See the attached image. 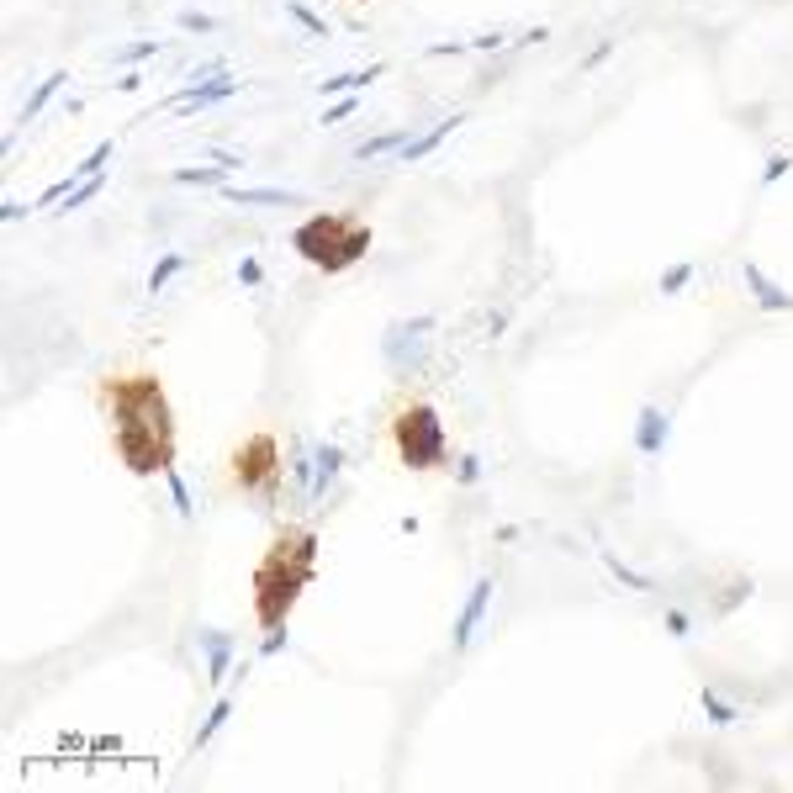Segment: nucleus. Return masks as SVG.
Here are the masks:
<instances>
[{"mask_svg": "<svg viewBox=\"0 0 793 793\" xmlns=\"http://www.w3.org/2000/svg\"><path fill=\"white\" fill-rule=\"evenodd\" d=\"M265 656H275V651H286V624L280 630H265V645H259Z\"/></svg>", "mask_w": 793, "mask_h": 793, "instance_id": "nucleus-28", "label": "nucleus"}, {"mask_svg": "<svg viewBox=\"0 0 793 793\" xmlns=\"http://www.w3.org/2000/svg\"><path fill=\"white\" fill-rule=\"evenodd\" d=\"M159 54V43H127V48H117V69H132V64H143Z\"/></svg>", "mask_w": 793, "mask_h": 793, "instance_id": "nucleus-24", "label": "nucleus"}, {"mask_svg": "<svg viewBox=\"0 0 793 793\" xmlns=\"http://www.w3.org/2000/svg\"><path fill=\"white\" fill-rule=\"evenodd\" d=\"M318 577V529L312 524H280L254 566V619L259 630H280L302 592Z\"/></svg>", "mask_w": 793, "mask_h": 793, "instance_id": "nucleus-2", "label": "nucleus"}, {"mask_svg": "<svg viewBox=\"0 0 793 793\" xmlns=\"http://www.w3.org/2000/svg\"><path fill=\"white\" fill-rule=\"evenodd\" d=\"M170 181H175V185H212V191H222V185H228V170H201V164H191V170H170Z\"/></svg>", "mask_w": 793, "mask_h": 793, "instance_id": "nucleus-19", "label": "nucleus"}, {"mask_svg": "<svg viewBox=\"0 0 793 793\" xmlns=\"http://www.w3.org/2000/svg\"><path fill=\"white\" fill-rule=\"evenodd\" d=\"M217 196L228 207H302L297 191H275V185H222Z\"/></svg>", "mask_w": 793, "mask_h": 793, "instance_id": "nucleus-8", "label": "nucleus"}, {"mask_svg": "<svg viewBox=\"0 0 793 793\" xmlns=\"http://www.w3.org/2000/svg\"><path fill=\"white\" fill-rule=\"evenodd\" d=\"M661 439H667V418H661L656 407H645V413H641V450H645V455H656Z\"/></svg>", "mask_w": 793, "mask_h": 793, "instance_id": "nucleus-17", "label": "nucleus"}, {"mask_svg": "<svg viewBox=\"0 0 793 793\" xmlns=\"http://www.w3.org/2000/svg\"><path fill=\"white\" fill-rule=\"evenodd\" d=\"M228 720H233V693H217V703L207 709V720H201V730H196V751H201V746H212V735L222 730Z\"/></svg>", "mask_w": 793, "mask_h": 793, "instance_id": "nucleus-12", "label": "nucleus"}, {"mask_svg": "<svg viewBox=\"0 0 793 793\" xmlns=\"http://www.w3.org/2000/svg\"><path fill=\"white\" fill-rule=\"evenodd\" d=\"M64 85H69V69H54V74H48V80H43V85H37V91L27 95V106H22L16 127H32V122H37V117H43V106H48V101H54V95H59Z\"/></svg>", "mask_w": 793, "mask_h": 793, "instance_id": "nucleus-11", "label": "nucleus"}, {"mask_svg": "<svg viewBox=\"0 0 793 793\" xmlns=\"http://www.w3.org/2000/svg\"><path fill=\"white\" fill-rule=\"evenodd\" d=\"M280 476H286V460H280V439H275L270 428H254L249 439L233 445V455H228V487L233 492L259 497V503H275Z\"/></svg>", "mask_w": 793, "mask_h": 793, "instance_id": "nucleus-5", "label": "nucleus"}, {"mask_svg": "<svg viewBox=\"0 0 793 793\" xmlns=\"http://www.w3.org/2000/svg\"><path fill=\"white\" fill-rule=\"evenodd\" d=\"M112 153H117V138H106V143H95V149L85 153V159H80V164H74L69 175H74V181H91V175H101V170H106V159H112Z\"/></svg>", "mask_w": 793, "mask_h": 793, "instance_id": "nucleus-16", "label": "nucleus"}, {"mask_svg": "<svg viewBox=\"0 0 793 793\" xmlns=\"http://www.w3.org/2000/svg\"><path fill=\"white\" fill-rule=\"evenodd\" d=\"M27 212H37V207H22V201H5V207H0V217H5V222H22Z\"/></svg>", "mask_w": 793, "mask_h": 793, "instance_id": "nucleus-29", "label": "nucleus"}, {"mask_svg": "<svg viewBox=\"0 0 793 793\" xmlns=\"http://www.w3.org/2000/svg\"><path fill=\"white\" fill-rule=\"evenodd\" d=\"M181 27H185V32H212L217 22H212V16H201V11H185V16H181Z\"/></svg>", "mask_w": 793, "mask_h": 793, "instance_id": "nucleus-27", "label": "nucleus"}, {"mask_svg": "<svg viewBox=\"0 0 793 793\" xmlns=\"http://www.w3.org/2000/svg\"><path fill=\"white\" fill-rule=\"evenodd\" d=\"M407 138L402 132H381V138H366L360 149H355V159H376V153H387V149H402Z\"/></svg>", "mask_w": 793, "mask_h": 793, "instance_id": "nucleus-23", "label": "nucleus"}, {"mask_svg": "<svg viewBox=\"0 0 793 793\" xmlns=\"http://www.w3.org/2000/svg\"><path fill=\"white\" fill-rule=\"evenodd\" d=\"M487 598H492V577H482L476 587H471V598H465V609H460V619H455V645H471V630L482 624Z\"/></svg>", "mask_w": 793, "mask_h": 793, "instance_id": "nucleus-10", "label": "nucleus"}, {"mask_svg": "<svg viewBox=\"0 0 793 793\" xmlns=\"http://www.w3.org/2000/svg\"><path fill=\"white\" fill-rule=\"evenodd\" d=\"M746 275H751V286H757V302H762V307H778V312H788V307H793V297H783V291H778V286H772L762 270H746Z\"/></svg>", "mask_w": 793, "mask_h": 793, "instance_id": "nucleus-20", "label": "nucleus"}, {"mask_svg": "<svg viewBox=\"0 0 793 793\" xmlns=\"http://www.w3.org/2000/svg\"><path fill=\"white\" fill-rule=\"evenodd\" d=\"M370 80H381V64H370V69H349V74H328L318 91H323V95H344V91H360V85H370Z\"/></svg>", "mask_w": 793, "mask_h": 793, "instance_id": "nucleus-13", "label": "nucleus"}, {"mask_svg": "<svg viewBox=\"0 0 793 793\" xmlns=\"http://www.w3.org/2000/svg\"><path fill=\"white\" fill-rule=\"evenodd\" d=\"M181 270H185V254H159V265L149 270V297H159V291H164V286H170Z\"/></svg>", "mask_w": 793, "mask_h": 793, "instance_id": "nucleus-18", "label": "nucleus"}, {"mask_svg": "<svg viewBox=\"0 0 793 793\" xmlns=\"http://www.w3.org/2000/svg\"><path fill=\"white\" fill-rule=\"evenodd\" d=\"M338 471H344V450L338 445H312V492H307V503H323Z\"/></svg>", "mask_w": 793, "mask_h": 793, "instance_id": "nucleus-9", "label": "nucleus"}, {"mask_svg": "<svg viewBox=\"0 0 793 793\" xmlns=\"http://www.w3.org/2000/svg\"><path fill=\"white\" fill-rule=\"evenodd\" d=\"M387 439H392V455L407 465V471H439L450 465V434H445V418L439 407L428 402L424 392H402L387 418Z\"/></svg>", "mask_w": 793, "mask_h": 793, "instance_id": "nucleus-4", "label": "nucleus"}, {"mask_svg": "<svg viewBox=\"0 0 793 793\" xmlns=\"http://www.w3.org/2000/svg\"><path fill=\"white\" fill-rule=\"evenodd\" d=\"M286 16H291V22H302V27L312 32V37H328V22H323V16H312L302 0H286Z\"/></svg>", "mask_w": 793, "mask_h": 793, "instance_id": "nucleus-22", "label": "nucleus"}, {"mask_svg": "<svg viewBox=\"0 0 793 793\" xmlns=\"http://www.w3.org/2000/svg\"><path fill=\"white\" fill-rule=\"evenodd\" d=\"M95 402L112 428V450L132 476H164L181 455V428L170 392L153 370H112L101 376Z\"/></svg>", "mask_w": 793, "mask_h": 793, "instance_id": "nucleus-1", "label": "nucleus"}, {"mask_svg": "<svg viewBox=\"0 0 793 793\" xmlns=\"http://www.w3.org/2000/svg\"><path fill=\"white\" fill-rule=\"evenodd\" d=\"M239 280H244V286H259V280H265V265H259L254 254H244V259H239Z\"/></svg>", "mask_w": 793, "mask_h": 793, "instance_id": "nucleus-25", "label": "nucleus"}, {"mask_svg": "<svg viewBox=\"0 0 793 793\" xmlns=\"http://www.w3.org/2000/svg\"><path fill=\"white\" fill-rule=\"evenodd\" d=\"M370 244H376V233H370L366 217H355V212H312L307 222H297V233H291V249L323 275L355 270V265L370 254Z\"/></svg>", "mask_w": 793, "mask_h": 793, "instance_id": "nucleus-3", "label": "nucleus"}, {"mask_svg": "<svg viewBox=\"0 0 793 793\" xmlns=\"http://www.w3.org/2000/svg\"><path fill=\"white\" fill-rule=\"evenodd\" d=\"M164 487H170V503H175V514H181L185 524L196 519V497H191V487H185V476L175 471V465L164 471Z\"/></svg>", "mask_w": 793, "mask_h": 793, "instance_id": "nucleus-15", "label": "nucleus"}, {"mask_svg": "<svg viewBox=\"0 0 793 793\" xmlns=\"http://www.w3.org/2000/svg\"><path fill=\"white\" fill-rule=\"evenodd\" d=\"M286 471H291V482H297V497H307V492H312V445H302V439H297V445H291V465H286Z\"/></svg>", "mask_w": 793, "mask_h": 793, "instance_id": "nucleus-14", "label": "nucleus"}, {"mask_svg": "<svg viewBox=\"0 0 793 793\" xmlns=\"http://www.w3.org/2000/svg\"><path fill=\"white\" fill-rule=\"evenodd\" d=\"M196 645H201V661H207V682H212V688H222V682H228V671H233V651H239V641H233L228 630L201 624V630H196Z\"/></svg>", "mask_w": 793, "mask_h": 793, "instance_id": "nucleus-7", "label": "nucleus"}, {"mask_svg": "<svg viewBox=\"0 0 793 793\" xmlns=\"http://www.w3.org/2000/svg\"><path fill=\"white\" fill-rule=\"evenodd\" d=\"M355 106H360L355 95H349V101H338V106H328V112H323V127H334V122H344V117H355Z\"/></svg>", "mask_w": 793, "mask_h": 793, "instance_id": "nucleus-26", "label": "nucleus"}, {"mask_svg": "<svg viewBox=\"0 0 793 793\" xmlns=\"http://www.w3.org/2000/svg\"><path fill=\"white\" fill-rule=\"evenodd\" d=\"M244 91L239 85V74H207V80H196V85H185V91H175L170 101H164V112H175V117H196L201 106H217V101H233V95Z\"/></svg>", "mask_w": 793, "mask_h": 793, "instance_id": "nucleus-6", "label": "nucleus"}, {"mask_svg": "<svg viewBox=\"0 0 793 793\" xmlns=\"http://www.w3.org/2000/svg\"><path fill=\"white\" fill-rule=\"evenodd\" d=\"M450 127H460V117H450V122H439V127H434V132H424V138H418V143H413V138H407V143H402V159H424V153L434 149V143H439V138H445V132H450Z\"/></svg>", "mask_w": 793, "mask_h": 793, "instance_id": "nucleus-21", "label": "nucleus"}]
</instances>
